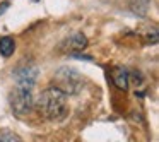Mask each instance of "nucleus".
<instances>
[{"instance_id":"20e7f679","label":"nucleus","mask_w":159,"mask_h":142,"mask_svg":"<svg viewBox=\"0 0 159 142\" xmlns=\"http://www.w3.org/2000/svg\"><path fill=\"white\" fill-rule=\"evenodd\" d=\"M87 48V38L82 34V33H74V34H70L69 38L65 39V41H62V45H60V50L65 53H79L82 52V50Z\"/></svg>"},{"instance_id":"f03ea898","label":"nucleus","mask_w":159,"mask_h":142,"mask_svg":"<svg viewBox=\"0 0 159 142\" xmlns=\"http://www.w3.org/2000/svg\"><path fill=\"white\" fill-rule=\"evenodd\" d=\"M53 80H55V87H58L65 94H75L82 87V79H80L79 72L70 69V67L58 69L55 77H53Z\"/></svg>"},{"instance_id":"9d476101","label":"nucleus","mask_w":159,"mask_h":142,"mask_svg":"<svg viewBox=\"0 0 159 142\" xmlns=\"http://www.w3.org/2000/svg\"><path fill=\"white\" fill-rule=\"evenodd\" d=\"M7 9H9V2H2V4H0V16L4 14Z\"/></svg>"},{"instance_id":"f257e3e1","label":"nucleus","mask_w":159,"mask_h":142,"mask_svg":"<svg viewBox=\"0 0 159 142\" xmlns=\"http://www.w3.org/2000/svg\"><path fill=\"white\" fill-rule=\"evenodd\" d=\"M38 110L45 118L52 121H60L69 115V103H67V94L60 91L58 87L52 86L41 93L38 99Z\"/></svg>"},{"instance_id":"0eeeda50","label":"nucleus","mask_w":159,"mask_h":142,"mask_svg":"<svg viewBox=\"0 0 159 142\" xmlns=\"http://www.w3.org/2000/svg\"><path fill=\"white\" fill-rule=\"evenodd\" d=\"M16 52V41L11 36H4L0 38V55L2 57H11Z\"/></svg>"},{"instance_id":"6e6552de","label":"nucleus","mask_w":159,"mask_h":142,"mask_svg":"<svg viewBox=\"0 0 159 142\" xmlns=\"http://www.w3.org/2000/svg\"><path fill=\"white\" fill-rule=\"evenodd\" d=\"M149 4H151V0H130V7L134 12L137 14H144L147 11Z\"/></svg>"},{"instance_id":"1a4fd4ad","label":"nucleus","mask_w":159,"mask_h":142,"mask_svg":"<svg viewBox=\"0 0 159 142\" xmlns=\"http://www.w3.org/2000/svg\"><path fill=\"white\" fill-rule=\"evenodd\" d=\"M14 140H21V137L19 135H16V134H12V132H2L0 134V142H14Z\"/></svg>"},{"instance_id":"423d86ee","label":"nucleus","mask_w":159,"mask_h":142,"mask_svg":"<svg viewBox=\"0 0 159 142\" xmlns=\"http://www.w3.org/2000/svg\"><path fill=\"white\" fill-rule=\"evenodd\" d=\"M111 77H113V82H115V86H116L118 89H123L125 91L128 87V74H127V70H125V69L116 67Z\"/></svg>"},{"instance_id":"9b49d317","label":"nucleus","mask_w":159,"mask_h":142,"mask_svg":"<svg viewBox=\"0 0 159 142\" xmlns=\"http://www.w3.org/2000/svg\"><path fill=\"white\" fill-rule=\"evenodd\" d=\"M33 2H38V0H33Z\"/></svg>"},{"instance_id":"39448f33","label":"nucleus","mask_w":159,"mask_h":142,"mask_svg":"<svg viewBox=\"0 0 159 142\" xmlns=\"http://www.w3.org/2000/svg\"><path fill=\"white\" fill-rule=\"evenodd\" d=\"M36 77H38V69L33 65H26L21 67L14 72V79L17 82V86H24V87H34Z\"/></svg>"},{"instance_id":"7ed1b4c3","label":"nucleus","mask_w":159,"mask_h":142,"mask_svg":"<svg viewBox=\"0 0 159 142\" xmlns=\"http://www.w3.org/2000/svg\"><path fill=\"white\" fill-rule=\"evenodd\" d=\"M11 104L12 110L22 117V115H28L29 111L34 106V98H33V89L31 87H24V86H17L14 89L11 96Z\"/></svg>"}]
</instances>
